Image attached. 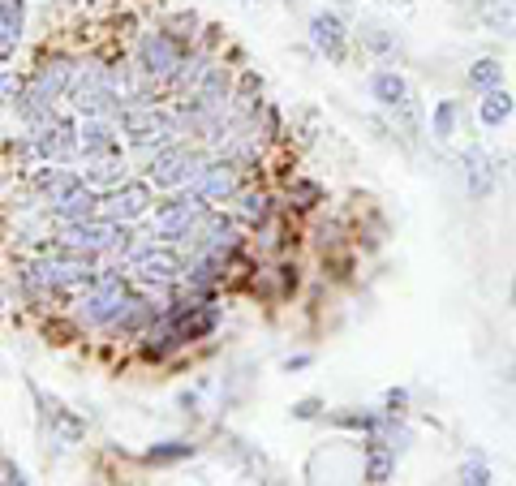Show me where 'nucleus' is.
I'll return each instance as SVG.
<instances>
[{
	"label": "nucleus",
	"instance_id": "obj_19",
	"mask_svg": "<svg viewBox=\"0 0 516 486\" xmlns=\"http://www.w3.org/2000/svg\"><path fill=\"white\" fill-rule=\"evenodd\" d=\"M121 130V125H117ZM117 130H112V125L104 121V117H86V125H82V151L86 155H112L117 151Z\"/></svg>",
	"mask_w": 516,
	"mask_h": 486
},
{
	"label": "nucleus",
	"instance_id": "obj_31",
	"mask_svg": "<svg viewBox=\"0 0 516 486\" xmlns=\"http://www.w3.org/2000/svg\"><path fill=\"white\" fill-rule=\"evenodd\" d=\"M461 482H469V486H491L495 474H491V469H486L482 461H465V465H461Z\"/></svg>",
	"mask_w": 516,
	"mask_h": 486
},
{
	"label": "nucleus",
	"instance_id": "obj_2",
	"mask_svg": "<svg viewBox=\"0 0 516 486\" xmlns=\"http://www.w3.org/2000/svg\"><path fill=\"white\" fill-rule=\"evenodd\" d=\"M26 280H31V289H69V284H91L95 280V263L91 254H78V250H56L48 254L43 263H35L26 271Z\"/></svg>",
	"mask_w": 516,
	"mask_h": 486
},
{
	"label": "nucleus",
	"instance_id": "obj_27",
	"mask_svg": "<svg viewBox=\"0 0 516 486\" xmlns=\"http://www.w3.org/2000/svg\"><path fill=\"white\" fill-rule=\"evenodd\" d=\"M357 39H362L366 52H379V56L396 52V31H387V26H379V22H366L362 31H357Z\"/></svg>",
	"mask_w": 516,
	"mask_h": 486
},
{
	"label": "nucleus",
	"instance_id": "obj_11",
	"mask_svg": "<svg viewBox=\"0 0 516 486\" xmlns=\"http://www.w3.org/2000/svg\"><path fill=\"white\" fill-rule=\"evenodd\" d=\"M151 207V185L147 181H125V185H117L108 198H104V216L108 220H138L142 211Z\"/></svg>",
	"mask_w": 516,
	"mask_h": 486
},
{
	"label": "nucleus",
	"instance_id": "obj_23",
	"mask_svg": "<svg viewBox=\"0 0 516 486\" xmlns=\"http://www.w3.org/2000/svg\"><path fill=\"white\" fill-rule=\"evenodd\" d=\"M456 121H461V104H456V99H439L435 112H430V134L439 142H448L456 134Z\"/></svg>",
	"mask_w": 516,
	"mask_h": 486
},
{
	"label": "nucleus",
	"instance_id": "obj_10",
	"mask_svg": "<svg viewBox=\"0 0 516 486\" xmlns=\"http://www.w3.org/2000/svg\"><path fill=\"white\" fill-rule=\"evenodd\" d=\"M190 194H198L203 203H224V198H233V194H237V164H233V160L203 164V173L194 177Z\"/></svg>",
	"mask_w": 516,
	"mask_h": 486
},
{
	"label": "nucleus",
	"instance_id": "obj_32",
	"mask_svg": "<svg viewBox=\"0 0 516 486\" xmlns=\"http://www.w3.org/2000/svg\"><path fill=\"white\" fill-rule=\"evenodd\" d=\"M319 413H323V400L319 396H301L297 405H293V418L297 422H310V418H319Z\"/></svg>",
	"mask_w": 516,
	"mask_h": 486
},
{
	"label": "nucleus",
	"instance_id": "obj_36",
	"mask_svg": "<svg viewBox=\"0 0 516 486\" xmlns=\"http://www.w3.org/2000/svg\"><path fill=\"white\" fill-rule=\"evenodd\" d=\"M512 383H516V357H512Z\"/></svg>",
	"mask_w": 516,
	"mask_h": 486
},
{
	"label": "nucleus",
	"instance_id": "obj_26",
	"mask_svg": "<svg viewBox=\"0 0 516 486\" xmlns=\"http://www.w3.org/2000/svg\"><path fill=\"white\" fill-rule=\"evenodd\" d=\"M237 216L246 220V224H267V216H271V198H267L263 190L241 194V198H237Z\"/></svg>",
	"mask_w": 516,
	"mask_h": 486
},
{
	"label": "nucleus",
	"instance_id": "obj_24",
	"mask_svg": "<svg viewBox=\"0 0 516 486\" xmlns=\"http://www.w3.org/2000/svg\"><path fill=\"white\" fill-rule=\"evenodd\" d=\"M91 181L99 185H121L125 181V160L117 151L112 155H91Z\"/></svg>",
	"mask_w": 516,
	"mask_h": 486
},
{
	"label": "nucleus",
	"instance_id": "obj_35",
	"mask_svg": "<svg viewBox=\"0 0 516 486\" xmlns=\"http://www.w3.org/2000/svg\"><path fill=\"white\" fill-rule=\"evenodd\" d=\"M310 366V353H297V357H284V370H289V375H293V370H306Z\"/></svg>",
	"mask_w": 516,
	"mask_h": 486
},
{
	"label": "nucleus",
	"instance_id": "obj_1",
	"mask_svg": "<svg viewBox=\"0 0 516 486\" xmlns=\"http://www.w3.org/2000/svg\"><path fill=\"white\" fill-rule=\"evenodd\" d=\"M82 147V134L56 112H43L35 121V134L22 142V164H52V160H69Z\"/></svg>",
	"mask_w": 516,
	"mask_h": 486
},
{
	"label": "nucleus",
	"instance_id": "obj_16",
	"mask_svg": "<svg viewBox=\"0 0 516 486\" xmlns=\"http://www.w3.org/2000/svg\"><path fill=\"white\" fill-rule=\"evenodd\" d=\"M22 22H26V0H0V56L13 61V48L22 39Z\"/></svg>",
	"mask_w": 516,
	"mask_h": 486
},
{
	"label": "nucleus",
	"instance_id": "obj_7",
	"mask_svg": "<svg viewBox=\"0 0 516 486\" xmlns=\"http://www.w3.org/2000/svg\"><path fill=\"white\" fill-rule=\"evenodd\" d=\"M203 173V160L190 147H160L155 160L147 168V177L160 185V190H177V185H194V177Z\"/></svg>",
	"mask_w": 516,
	"mask_h": 486
},
{
	"label": "nucleus",
	"instance_id": "obj_34",
	"mask_svg": "<svg viewBox=\"0 0 516 486\" xmlns=\"http://www.w3.org/2000/svg\"><path fill=\"white\" fill-rule=\"evenodd\" d=\"M22 482H26V474H22V469L13 465L9 456H5V486H22Z\"/></svg>",
	"mask_w": 516,
	"mask_h": 486
},
{
	"label": "nucleus",
	"instance_id": "obj_15",
	"mask_svg": "<svg viewBox=\"0 0 516 486\" xmlns=\"http://www.w3.org/2000/svg\"><path fill=\"white\" fill-rule=\"evenodd\" d=\"M392 469H396V448L383 443L379 435L366 439V461H362V478L366 482H392Z\"/></svg>",
	"mask_w": 516,
	"mask_h": 486
},
{
	"label": "nucleus",
	"instance_id": "obj_8",
	"mask_svg": "<svg viewBox=\"0 0 516 486\" xmlns=\"http://www.w3.org/2000/svg\"><path fill=\"white\" fill-rule=\"evenodd\" d=\"M310 44L332 65H344V56H349V26H344L340 13H332V9L314 13L310 18Z\"/></svg>",
	"mask_w": 516,
	"mask_h": 486
},
{
	"label": "nucleus",
	"instance_id": "obj_5",
	"mask_svg": "<svg viewBox=\"0 0 516 486\" xmlns=\"http://www.w3.org/2000/svg\"><path fill=\"white\" fill-rule=\"evenodd\" d=\"M121 134L134 142V147H168V138L177 134V121L160 112L155 104H129L121 112Z\"/></svg>",
	"mask_w": 516,
	"mask_h": 486
},
{
	"label": "nucleus",
	"instance_id": "obj_29",
	"mask_svg": "<svg viewBox=\"0 0 516 486\" xmlns=\"http://www.w3.org/2000/svg\"><path fill=\"white\" fill-rule=\"evenodd\" d=\"M332 422L336 426H349V431H366V435H375L379 426H383V418L379 413H357V409H340V413H332Z\"/></svg>",
	"mask_w": 516,
	"mask_h": 486
},
{
	"label": "nucleus",
	"instance_id": "obj_17",
	"mask_svg": "<svg viewBox=\"0 0 516 486\" xmlns=\"http://www.w3.org/2000/svg\"><path fill=\"white\" fill-rule=\"evenodd\" d=\"M370 99H379L383 108H405L409 104V82L396 74V69H379L370 78Z\"/></svg>",
	"mask_w": 516,
	"mask_h": 486
},
{
	"label": "nucleus",
	"instance_id": "obj_28",
	"mask_svg": "<svg viewBox=\"0 0 516 486\" xmlns=\"http://www.w3.org/2000/svg\"><path fill=\"white\" fill-rule=\"evenodd\" d=\"M207 69H211V65L203 61V56H185L181 69H177V74H172V87H177V91H194L198 82L207 78Z\"/></svg>",
	"mask_w": 516,
	"mask_h": 486
},
{
	"label": "nucleus",
	"instance_id": "obj_6",
	"mask_svg": "<svg viewBox=\"0 0 516 486\" xmlns=\"http://www.w3.org/2000/svg\"><path fill=\"white\" fill-rule=\"evenodd\" d=\"M181 61H185V52H181V39L172 35V31L142 35V44H138V69H142V78L172 82V74L181 69Z\"/></svg>",
	"mask_w": 516,
	"mask_h": 486
},
{
	"label": "nucleus",
	"instance_id": "obj_3",
	"mask_svg": "<svg viewBox=\"0 0 516 486\" xmlns=\"http://www.w3.org/2000/svg\"><path fill=\"white\" fill-rule=\"evenodd\" d=\"M138 297L125 289L121 276H112V271H99V276L91 280V293H86L82 302V319L91 327H104V323H121L125 310L134 306Z\"/></svg>",
	"mask_w": 516,
	"mask_h": 486
},
{
	"label": "nucleus",
	"instance_id": "obj_30",
	"mask_svg": "<svg viewBox=\"0 0 516 486\" xmlns=\"http://www.w3.org/2000/svg\"><path fill=\"white\" fill-rule=\"evenodd\" d=\"M289 198H293L297 207H314V203L323 198V185H319V181H293V185H289Z\"/></svg>",
	"mask_w": 516,
	"mask_h": 486
},
{
	"label": "nucleus",
	"instance_id": "obj_13",
	"mask_svg": "<svg viewBox=\"0 0 516 486\" xmlns=\"http://www.w3.org/2000/svg\"><path fill=\"white\" fill-rule=\"evenodd\" d=\"M129 271L142 280V284H172L181 276V259L172 250H142L134 263H129Z\"/></svg>",
	"mask_w": 516,
	"mask_h": 486
},
{
	"label": "nucleus",
	"instance_id": "obj_14",
	"mask_svg": "<svg viewBox=\"0 0 516 486\" xmlns=\"http://www.w3.org/2000/svg\"><path fill=\"white\" fill-rule=\"evenodd\" d=\"M95 211H104V198H95L91 185H78V190L69 194L65 203L52 207V216L65 220V224H82V220H95Z\"/></svg>",
	"mask_w": 516,
	"mask_h": 486
},
{
	"label": "nucleus",
	"instance_id": "obj_37",
	"mask_svg": "<svg viewBox=\"0 0 516 486\" xmlns=\"http://www.w3.org/2000/svg\"><path fill=\"white\" fill-rule=\"evenodd\" d=\"M400 5H409V0H400Z\"/></svg>",
	"mask_w": 516,
	"mask_h": 486
},
{
	"label": "nucleus",
	"instance_id": "obj_25",
	"mask_svg": "<svg viewBox=\"0 0 516 486\" xmlns=\"http://www.w3.org/2000/svg\"><path fill=\"white\" fill-rule=\"evenodd\" d=\"M194 456V443L185 439H168V443H155V448H147V461L151 465H177V461H190Z\"/></svg>",
	"mask_w": 516,
	"mask_h": 486
},
{
	"label": "nucleus",
	"instance_id": "obj_21",
	"mask_svg": "<svg viewBox=\"0 0 516 486\" xmlns=\"http://www.w3.org/2000/svg\"><path fill=\"white\" fill-rule=\"evenodd\" d=\"M78 185H82V177H78V173H65V168H52V173H43V177H39V194H43V198H48V203L56 207V203H65V198L74 194Z\"/></svg>",
	"mask_w": 516,
	"mask_h": 486
},
{
	"label": "nucleus",
	"instance_id": "obj_4",
	"mask_svg": "<svg viewBox=\"0 0 516 486\" xmlns=\"http://www.w3.org/2000/svg\"><path fill=\"white\" fill-rule=\"evenodd\" d=\"M129 228L121 220H82V224H69L61 246L65 250H78V254H104V250H125L129 246Z\"/></svg>",
	"mask_w": 516,
	"mask_h": 486
},
{
	"label": "nucleus",
	"instance_id": "obj_20",
	"mask_svg": "<svg viewBox=\"0 0 516 486\" xmlns=\"http://www.w3.org/2000/svg\"><path fill=\"white\" fill-rule=\"evenodd\" d=\"M512 95L504 91V87H491V91H482V104H478V121L482 125H491V130H495V125H504L508 117H512Z\"/></svg>",
	"mask_w": 516,
	"mask_h": 486
},
{
	"label": "nucleus",
	"instance_id": "obj_22",
	"mask_svg": "<svg viewBox=\"0 0 516 486\" xmlns=\"http://www.w3.org/2000/svg\"><path fill=\"white\" fill-rule=\"evenodd\" d=\"M465 82H469L473 91H491V87H504V65H499V61H491V56H482V61H473V65H469Z\"/></svg>",
	"mask_w": 516,
	"mask_h": 486
},
{
	"label": "nucleus",
	"instance_id": "obj_9",
	"mask_svg": "<svg viewBox=\"0 0 516 486\" xmlns=\"http://www.w3.org/2000/svg\"><path fill=\"white\" fill-rule=\"evenodd\" d=\"M203 198L190 194V198H172V203H164L160 211H155V233L160 237H190L198 220H203Z\"/></svg>",
	"mask_w": 516,
	"mask_h": 486
},
{
	"label": "nucleus",
	"instance_id": "obj_33",
	"mask_svg": "<svg viewBox=\"0 0 516 486\" xmlns=\"http://www.w3.org/2000/svg\"><path fill=\"white\" fill-rule=\"evenodd\" d=\"M405 405H409V392H405V388H392V392H387V413H400Z\"/></svg>",
	"mask_w": 516,
	"mask_h": 486
},
{
	"label": "nucleus",
	"instance_id": "obj_12",
	"mask_svg": "<svg viewBox=\"0 0 516 486\" xmlns=\"http://www.w3.org/2000/svg\"><path fill=\"white\" fill-rule=\"evenodd\" d=\"M461 168H465V194L469 198H491V190H495V160H491V151L469 147L461 155Z\"/></svg>",
	"mask_w": 516,
	"mask_h": 486
},
{
	"label": "nucleus",
	"instance_id": "obj_18",
	"mask_svg": "<svg viewBox=\"0 0 516 486\" xmlns=\"http://www.w3.org/2000/svg\"><path fill=\"white\" fill-rule=\"evenodd\" d=\"M478 22L486 31L516 39V0H478Z\"/></svg>",
	"mask_w": 516,
	"mask_h": 486
}]
</instances>
